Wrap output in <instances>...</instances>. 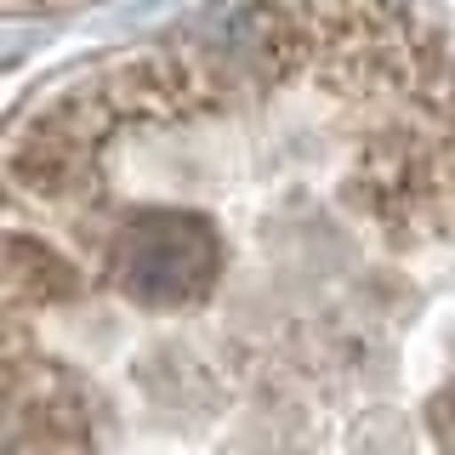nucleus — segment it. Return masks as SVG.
Instances as JSON below:
<instances>
[{
  "instance_id": "1",
  "label": "nucleus",
  "mask_w": 455,
  "mask_h": 455,
  "mask_svg": "<svg viewBox=\"0 0 455 455\" xmlns=\"http://www.w3.org/2000/svg\"><path fill=\"white\" fill-rule=\"evenodd\" d=\"M0 455H455V28L217 0L40 92Z\"/></svg>"
},
{
  "instance_id": "2",
  "label": "nucleus",
  "mask_w": 455,
  "mask_h": 455,
  "mask_svg": "<svg viewBox=\"0 0 455 455\" xmlns=\"http://www.w3.org/2000/svg\"><path fill=\"white\" fill-rule=\"evenodd\" d=\"M57 6H80V0H0V12H57Z\"/></svg>"
}]
</instances>
